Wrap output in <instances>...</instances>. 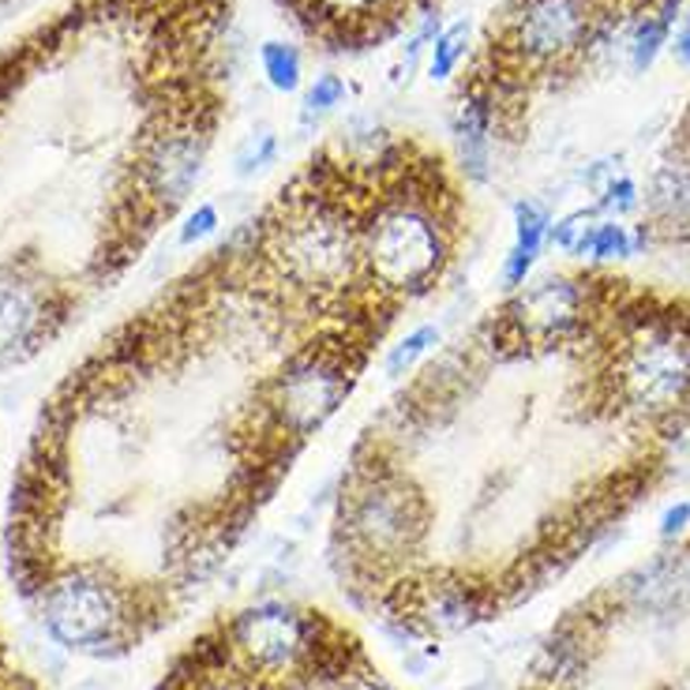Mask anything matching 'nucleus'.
Here are the masks:
<instances>
[{"label":"nucleus","mask_w":690,"mask_h":690,"mask_svg":"<svg viewBox=\"0 0 690 690\" xmlns=\"http://www.w3.org/2000/svg\"><path fill=\"white\" fill-rule=\"evenodd\" d=\"M440 326H417L414 334H406L398 345H391V353H386V360H383V372L391 375V380H402V375H409L414 368L420 365V360L428 357V353L440 345Z\"/></svg>","instance_id":"nucleus-11"},{"label":"nucleus","mask_w":690,"mask_h":690,"mask_svg":"<svg viewBox=\"0 0 690 690\" xmlns=\"http://www.w3.org/2000/svg\"><path fill=\"white\" fill-rule=\"evenodd\" d=\"M308 41L326 53H368L443 12V0H278Z\"/></svg>","instance_id":"nucleus-6"},{"label":"nucleus","mask_w":690,"mask_h":690,"mask_svg":"<svg viewBox=\"0 0 690 690\" xmlns=\"http://www.w3.org/2000/svg\"><path fill=\"white\" fill-rule=\"evenodd\" d=\"M589 305H593V285L567 274H549L533 285H521L503 319L507 326L529 345H559L586 331Z\"/></svg>","instance_id":"nucleus-7"},{"label":"nucleus","mask_w":690,"mask_h":690,"mask_svg":"<svg viewBox=\"0 0 690 690\" xmlns=\"http://www.w3.org/2000/svg\"><path fill=\"white\" fill-rule=\"evenodd\" d=\"M638 207V184L630 176H616V181L604 184V196H601V210L608 214H627V210Z\"/></svg>","instance_id":"nucleus-17"},{"label":"nucleus","mask_w":690,"mask_h":690,"mask_svg":"<svg viewBox=\"0 0 690 690\" xmlns=\"http://www.w3.org/2000/svg\"><path fill=\"white\" fill-rule=\"evenodd\" d=\"M521 690H690V541L570 608Z\"/></svg>","instance_id":"nucleus-1"},{"label":"nucleus","mask_w":690,"mask_h":690,"mask_svg":"<svg viewBox=\"0 0 690 690\" xmlns=\"http://www.w3.org/2000/svg\"><path fill=\"white\" fill-rule=\"evenodd\" d=\"M41 319H46V300L35 285L20 282V278L0 282V353L27 345L38 334Z\"/></svg>","instance_id":"nucleus-9"},{"label":"nucleus","mask_w":690,"mask_h":690,"mask_svg":"<svg viewBox=\"0 0 690 690\" xmlns=\"http://www.w3.org/2000/svg\"><path fill=\"white\" fill-rule=\"evenodd\" d=\"M214 230H218V207L214 204H204V207L192 210L188 222H184L181 244H199V241H207Z\"/></svg>","instance_id":"nucleus-18"},{"label":"nucleus","mask_w":690,"mask_h":690,"mask_svg":"<svg viewBox=\"0 0 690 690\" xmlns=\"http://www.w3.org/2000/svg\"><path fill=\"white\" fill-rule=\"evenodd\" d=\"M549 233H552L549 207L537 204V199H521V204H515V248H510L507 263H503V285H507L510 293H518L521 285H526V278L533 271Z\"/></svg>","instance_id":"nucleus-8"},{"label":"nucleus","mask_w":690,"mask_h":690,"mask_svg":"<svg viewBox=\"0 0 690 690\" xmlns=\"http://www.w3.org/2000/svg\"><path fill=\"white\" fill-rule=\"evenodd\" d=\"M158 690H398L326 612L256 601L210 623Z\"/></svg>","instance_id":"nucleus-2"},{"label":"nucleus","mask_w":690,"mask_h":690,"mask_svg":"<svg viewBox=\"0 0 690 690\" xmlns=\"http://www.w3.org/2000/svg\"><path fill=\"white\" fill-rule=\"evenodd\" d=\"M650 214L664 225L690 222V162H664L650 181Z\"/></svg>","instance_id":"nucleus-10"},{"label":"nucleus","mask_w":690,"mask_h":690,"mask_svg":"<svg viewBox=\"0 0 690 690\" xmlns=\"http://www.w3.org/2000/svg\"><path fill=\"white\" fill-rule=\"evenodd\" d=\"M46 630L75 653L106 656L139 642V627L121 586L90 567H61L35 596Z\"/></svg>","instance_id":"nucleus-5"},{"label":"nucleus","mask_w":690,"mask_h":690,"mask_svg":"<svg viewBox=\"0 0 690 690\" xmlns=\"http://www.w3.org/2000/svg\"><path fill=\"white\" fill-rule=\"evenodd\" d=\"M342 98H345V83L338 75H319V79L308 87L305 106H308V113H331L334 106H342Z\"/></svg>","instance_id":"nucleus-16"},{"label":"nucleus","mask_w":690,"mask_h":690,"mask_svg":"<svg viewBox=\"0 0 690 690\" xmlns=\"http://www.w3.org/2000/svg\"><path fill=\"white\" fill-rule=\"evenodd\" d=\"M368 338L349 326L334 331L331 338H319L289 353L278 375L267 380L263 420L271 435L305 443L316 435L357 386V372L365 368Z\"/></svg>","instance_id":"nucleus-4"},{"label":"nucleus","mask_w":690,"mask_h":690,"mask_svg":"<svg viewBox=\"0 0 690 690\" xmlns=\"http://www.w3.org/2000/svg\"><path fill=\"white\" fill-rule=\"evenodd\" d=\"M616 398L642 417L668 420L690 409V316L679 308L627 305L612 311Z\"/></svg>","instance_id":"nucleus-3"},{"label":"nucleus","mask_w":690,"mask_h":690,"mask_svg":"<svg viewBox=\"0 0 690 690\" xmlns=\"http://www.w3.org/2000/svg\"><path fill=\"white\" fill-rule=\"evenodd\" d=\"M668 420L671 424H668V432H664V443H668L676 458L690 461V409H683V414H676Z\"/></svg>","instance_id":"nucleus-19"},{"label":"nucleus","mask_w":690,"mask_h":690,"mask_svg":"<svg viewBox=\"0 0 690 690\" xmlns=\"http://www.w3.org/2000/svg\"><path fill=\"white\" fill-rule=\"evenodd\" d=\"M259 61H263V75L271 79L274 90L293 95V90L300 87V53L289 46V41H263Z\"/></svg>","instance_id":"nucleus-12"},{"label":"nucleus","mask_w":690,"mask_h":690,"mask_svg":"<svg viewBox=\"0 0 690 690\" xmlns=\"http://www.w3.org/2000/svg\"><path fill=\"white\" fill-rule=\"evenodd\" d=\"M687 526H690V503H676V507L664 510V518H661V537H664V541H671V537H679Z\"/></svg>","instance_id":"nucleus-20"},{"label":"nucleus","mask_w":690,"mask_h":690,"mask_svg":"<svg viewBox=\"0 0 690 690\" xmlns=\"http://www.w3.org/2000/svg\"><path fill=\"white\" fill-rule=\"evenodd\" d=\"M586 256L601 259V263H608V259H627V256H634V237H630L627 225L601 222V225H593V237H589Z\"/></svg>","instance_id":"nucleus-14"},{"label":"nucleus","mask_w":690,"mask_h":690,"mask_svg":"<svg viewBox=\"0 0 690 690\" xmlns=\"http://www.w3.org/2000/svg\"><path fill=\"white\" fill-rule=\"evenodd\" d=\"M671 53H676V61L679 64H687L690 69V15L683 23H679V30H676V46H671Z\"/></svg>","instance_id":"nucleus-21"},{"label":"nucleus","mask_w":690,"mask_h":690,"mask_svg":"<svg viewBox=\"0 0 690 690\" xmlns=\"http://www.w3.org/2000/svg\"><path fill=\"white\" fill-rule=\"evenodd\" d=\"M274 155H278V139H274V132L271 128H259L256 136H248L241 143V150H237V176H251L256 170H263V165H271L274 162Z\"/></svg>","instance_id":"nucleus-15"},{"label":"nucleus","mask_w":690,"mask_h":690,"mask_svg":"<svg viewBox=\"0 0 690 690\" xmlns=\"http://www.w3.org/2000/svg\"><path fill=\"white\" fill-rule=\"evenodd\" d=\"M466 49H469V23L458 20L454 27H447V30H440V35H435L432 61H428V75H432L435 83L451 79L454 69L466 61Z\"/></svg>","instance_id":"nucleus-13"}]
</instances>
